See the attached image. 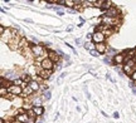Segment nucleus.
Here are the masks:
<instances>
[{"mask_svg":"<svg viewBox=\"0 0 136 123\" xmlns=\"http://www.w3.org/2000/svg\"><path fill=\"white\" fill-rule=\"evenodd\" d=\"M32 53H33V55H34L37 59L40 58V57H43V55H44V48H43V45H34L32 48Z\"/></svg>","mask_w":136,"mask_h":123,"instance_id":"nucleus-4","label":"nucleus"},{"mask_svg":"<svg viewBox=\"0 0 136 123\" xmlns=\"http://www.w3.org/2000/svg\"><path fill=\"white\" fill-rule=\"evenodd\" d=\"M33 93H34V91H33V89L30 88L29 85L23 89V96H30V94H33Z\"/></svg>","mask_w":136,"mask_h":123,"instance_id":"nucleus-16","label":"nucleus"},{"mask_svg":"<svg viewBox=\"0 0 136 123\" xmlns=\"http://www.w3.org/2000/svg\"><path fill=\"white\" fill-rule=\"evenodd\" d=\"M50 91H47V92H44L43 93V99H47V100H49L50 99Z\"/></svg>","mask_w":136,"mask_h":123,"instance_id":"nucleus-20","label":"nucleus"},{"mask_svg":"<svg viewBox=\"0 0 136 123\" xmlns=\"http://www.w3.org/2000/svg\"><path fill=\"white\" fill-rule=\"evenodd\" d=\"M22 79L24 81V83H27V84H29L30 82H32L33 79H32V75H29V74H25V75H23V78Z\"/></svg>","mask_w":136,"mask_h":123,"instance_id":"nucleus-18","label":"nucleus"},{"mask_svg":"<svg viewBox=\"0 0 136 123\" xmlns=\"http://www.w3.org/2000/svg\"><path fill=\"white\" fill-rule=\"evenodd\" d=\"M113 118H119L120 117V114H119V112H115V113H113V116H112Z\"/></svg>","mask_w":136,"mask_h":123,"instance_id":"nucleus-24","label":"nucleus"},{"mask_svg":"<svg viewBox=\"0 0 136 123\" xmlns=\"http://www.w3.org/2000/svg\"><path fill=\"white\" fill-rule=\"evenodd\" d=\"M130 78H131V82L136 83V70H134V72H132V74L130 75Z\"/></svg>","mask_w":136,"mask_h":123,"instance_id":"nucleus-21","label":"nucleus"},{"mask_svg":"<svg viewBox=\"0 0 136 123\" xmlns=\"http://www.w3.org/2000/svg\"><path fill=\"white\" fill-rule=\"evenodd\" d=\"M112 6H113V5H112V1H105V4H103V5H102L100 9L102 10V12H105V13H106L107 10H110Z\"/></svg>","mask_w":136,"mask_h":123,"instance_id":"nucleus-13","label":"nucleus"},{"mask_svg":"<svg viewBox=\"0 0 136 123\" xmlns=\"http://www.w3.org/2000/svg\"><path fill=\"white\" fill-rule=\"evenodd\" d=\"M28 123H35V118H29Z\"/></svg>","mask_w":136,"mask_h":123,"instance_id":"nucleus-25","label":"nucleus"},{"mask_svg":"<svg viewBox=\"0 0 136 123\" xmlns=\"http://www.w3.org/2000/svg\"><path fill=\"white\" fill-rule=\"evenodd\" d=\"M85 47H86V49H88V52H91V50H95L96 49V44L95 43H86Z\"/></svg>","mask_w":136,"mask_h":123,"instance_id":"nucleus-17","label":"nucleus"},{"mask_svg":"<svg viewBox=\"0 0 136 123\" xmlns=\"http://www.w3.org/2000/svg\"><path fill=\"white\" fill-rule=\"evenodd\" d=\"M40 68H42V69H45V70H53V68H54V63L47 57V58H44L43 60L40 62Z\"/></svg>","mask_w":136,"mask_h":123,"instance_id":"nucleus-2","label":"nucleus"},{"mask_svg":"<svg viewBox=\"0 0 136 123\" xmlns=\"http://www.w3.org/2000/svg\"><path fill=\"white\" fill-rule=\"evenodd\" d=\"M90 54H91V55H93V57H98V54H100V53L95 49V50H91V52H90Z\"/></svg>","mask_w":136,"mask_h":123,"instance_id":"nucleus-23","label":"nucleus"},{"mask_svg":"<svg viewBox=\"0 0 136 123\" xmlns=\"http://www.w3.org/2000/svg\"><path fill=\"white\" fill-rule=\"evenodd\" d=\"M29 116H28V113H23V114H18L16 117H15V121H18V122H20V123H28V121H29Z\"/></svg>","mask_w":136,"mask_h":123,"instance_id":"nucleus-9","label":"nucleus"},{"mask_svg":"<svg viewBox=\"0 0 136 123\" xmlns=\"http://www.w3.org/2000/svg\"><path fill=\"white\" fill-rule=\"evenodd\" d=\"M9 94L12 96H22L23 94V88L19 87V85H12L10 88H8Z\"/></svg>","mask_w":136,"mask_h":123,"instance_id":"nucleus-6","label":"nucleus"},{"mask_svg":"<svg viewBox=\"0 0 136 123\" xmlns=\"http://www.w3.org/2000/svg\"><path fill=\"white\" fill-rule=\"evenodd\" d=\"M33 110H34V113H35L37 117L43 116V113H44V108H43V106H40V107H34Z\"/></svg>","mask_w":136,"mask_h":123,"instance_id":"nucleus-12","label":"nucleus"},{"mask_svg":"<svg viewBox=\"0 0 136 123\" xmlns=\"http://www.w3.org/2000/svg\"><path fill=\"white\" fill-rule=\"evenodd\" d=\"M47 55H48V58H49L52 62H53L54 64L59 63V60H60V55H58V53L54 52V50H48Z\"/></svg>","mask_w":136,"mask_h":123,"instance_id":"nucleus-7","label":"nucleus"},{"mask_svg":"<svg viewBox=\"0 0 136 123\" xmlns=\"http://www.w3.org/2000/svg\"><path fill=\"white\" fill-rule=\"evenodd\" d=\"M59 5H66V0H60V1H58Z\"/></svg>","mask_w":136,"mask_h":123,"instance_id":"nucleus-26","label":"nucleus"},{"mask_svg":"<svg viewBox=\"0 0 136 123\" xmlns=\"http://www.w3.org/2000/svg\"><path fill=\"white\" fill-rule=\"evenodd\" d=\"M127 54H129V59H135L136 60V48H134V49H129L127 50Z\"/></svg>","mask_w":136,"mask_h":123,"instance_id":"nucleus-14","label":"nucleus"},{"mask_svg":"<svg viewBox=\"0 0 136 123\" xmlns=\"http://www.w3.org/2000/svg\"><path fill=\"white\" fill-rule=\"evenodd\" d=\"M96 50L100 53V54H105L107 50V45L106 43H101V44H96Z\"/></svg>","mask_w":136,"mask_h":123,"instance_id":"nucleus-10","label":"nucleus"},{"mask_svg":"<svg viewBox=\"0 0 136 123\" xmlns=\"http://www.w3.org/2000/svg\"><path fill=\"white\" fill-rule=\"evenodd\" d=\"M28 44H29V43L27 41V39H25V38H22V39H20V41L18 43V48H19V49H22V48L27 47Z\"/></svg>","mask_w":136,"mask_h":123,"instance_id":"nucleus-15","label":"nucleus"},{"mask_svg":"<svg viewBox=\"0 0 136 123\" xmlns=\"http://www.w3.org/2000/svg\"><path fill=\"white\" fill-rule=\"evenodd\" d=\"M29 87H30V88H32V89H33V91H34V92H38V91H39V89L42 88V87H40V84L38 83V81H32V82H30V83H29Z\"/></svg>","mask_w":136,"mask_h":123,"instance_id":"nucleus-11","label":"nucleus"},{"mask_svg":"<svg viewBox=\"0 0 136 123\" xmlns=\"http://www.w3.org/2000/svg\"><path fill=\"white\" fill-rule=\"evenodd\" d=\"M103 16H107V18H119L120 16V12H119V9L116 6H112L110 10H107V12L105 13Z\"/></svg>","mask_w":136,"mask_h":123,"instance_id":"nucleus-5","label":"nucleus"},{"mask_svg":"<svg viewBox=\"0 0 136 123\" xmlns=\"http://www.w3.org/2000/svg\"><path fill=\"white\" fill-rule=\"evenodd\" d=\"M9 93V91H8V88H5V87H1V88H0V96H1L3 98L6 96Z\"/></svg>","mask_w":136,"mask_h":123,"instance_id":"nucleus-19","label":"nucleus"},{"mask_svg":"<svg viewBox=\"0 0 136 123\" xmlns=\"http://www.w3.org/2000/svg\"><path fill=\"white\" fill-rule=\"evenodd\" d=\"M127 50H123L122 53H117L116 55H113L112 57V64L113 65H122L125 64V60H126V54Z\"/></svg>","mask_w":136,"mask_h":123,"instance_id":"nucleus-1","label":"nucleus"},{"mask_svg":"<svg viewBox=\"0 0 136 123\" xmlns=\"http://www.w3.org/2000/svg\"><path fill=\"white\" fill-rule=\"evenodd\" d=\"M54 10L57 12V14H58V15H63V14H64V13H63V10L59 9V8H54Z\"/></svg>","mask_w":136,"mask_h":123,"instance_id":"nucleus-22","label":"nucleus"},{"mask_svg":"<svg viewBox=\"0 0 136 123\" xmlns=\"http://www.w3.org/2000/svg\"><path fill=\"white\" fill-rule=\"evenodd\" d=\"M52 72L53 70H45V69L40 68V70L38 72V75L42 78V79H48V78L50 77V74H52Z\"/></svg>","mask_w":136,"mask_h":123,"instance_id":"nucleus-8","label":"nucleus"},{"mask_svg":"<svg viewBox=\"0 0 136 123\" xmlns=\"http://www.w3.org/2000/svg\"><path fill=\"white\" fill-rule=\"evenodd\" d=\"M105 40H106V37H105L101 31H96L92 34V43L101 44V43H105Z\"/></svg>","mask_w":136,"mask_h":123,"instance_id":"nucleus-3","label":"nucleus"}]
</instances>
